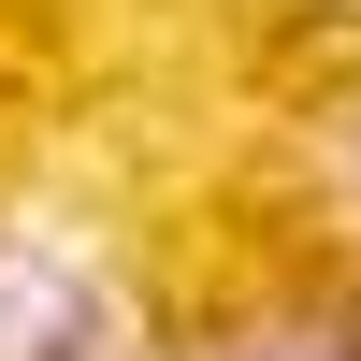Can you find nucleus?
Wrapping results in <instances>:
<instances>
[{
    "instance_id": "1",
    "label": "nucleus",
    "mask_w": 361,
    "mask_h": 361,
    "mask_svg": "<svg viewBox=\"0 0 361 361\" xmlns=\"http://www.w3.org/2000/svg\"><path fill=\"white\" fill-rule=\"evenodd\" d=\"M73 347H87V289H73V260L0 246V361H73Z\"/></svg>"
},
{
    "instance_id": "2",
    "label": "nucleus",
    "mask_w": 361,
    "mask_h": 361,
    "mask_svg": "<svg viewBox=\"0 0 361 361\" xmlns=\"http://www.w3.org/2000/svg\"><path fill=\"white\" fill-rule=\"evenodd\" d=\"M202 361H361V304H275V318H231Z\"/></svg>"
}]
</instances>
